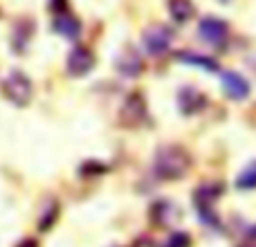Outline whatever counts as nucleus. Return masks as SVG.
<instances>
[{"label": "nucleus", "mask_w": 256, "mask_h": 247, "mask_svg": "<svg viewBox=\"0 0 256 247\" xmlns=\"http://www.w3.org/2000/svg\"><path fill=\"white\" fill-rule=\"evenodd\" d=\"M66 4H68V0H52V9H54L56 14L66 12Z\"/></svg>", "instance_id": "obj_20"}, {"label": "nucleus", "mask_w": 256, "mask_h": 247, "mask_svg": "<svg viewBox=\"0 0 256 247\" xmlns=\"http://www.w3.org/2000/svg\"><path fill=\"white\" fill-rule=\"evenodd\" d=\"M108 166L102 162H86L84 166H81V173L84 176H97V173H106Z\"/></svg>", "instance_id": "obj_19"}, {"label": "nucleus", "mask_w": 256, "mask_h": 247, "mask_svg": "<svg viewBox=\"0 0 256 247\" xmlns=\"http://www.w3.org/2000/svg\"><path fill=\"white\" fill-rule=\"evenodd\" d=\"M171 40H173V32L168 30L166 25H153L142 36L144 50L150 56H162V54H166L168 48H171Z\"/></svg>", "instance_id": "obj_5"}, {"label": "nucleus", "mask_w": 256, "mask_h": 247, "mask_svg": "<svg viewBox=\"0 0 256 247\" xmlns=\"http://www.w3.org/2000/svg\"><path fill=\"white\" fill-rule=\"evenodd\" d=\"M166 7H168V14H171V18L176 22H186V20H191L194 18V14H196V7H194V2L191 0H168L166 2Z\"/></svg>", "instance_id": "obj_13"}, {"label": "nucleus", "mask_w": 256, "mask_h": 247, "mask_svg": "<svg viewBox=\"0 0 256 247\" xmlns=\"http://www.w3.org/2000/svg\"><path fill=\"white\" fill-rule=\"evenodd\" d=\"M115 68L122 76H126V79H135V76H140L142 72H144V61H142V56L132 48H124L120 54H117Z\"/></svg>", "instance_id": "obj_8"}, {"label": "nucleus", "mask_w": 256, "mask_h": 247, "mask_svg": "<svg viewBox=\"0 0 256 247\" xmlns=\"http://www.w3.org/2000/svg\"><path fill=\"white\" fill-rule=\"evenodd\" d=\"M148 122V108L142 92H130L120 110V124L126 128H137Z\"/></svg>", "instance_id": "obj_4"}, {"label": "nucleus", "mask_w": 256, "mask_h": 247, "mask_svg": "<svg viewBox=\"0 0 256 247\" xmlns=\"http://www.w3.org/2000/svg\"><path fill=\"white\" fill-rule=\"evenodd\" d=\"M204 106H207V97L200 90L191 88V86L180 88V92H178V108H180L182 115H196Z\"/></svg>", "instance_id": "obj_9"}, {"label": "nucleus", "mask_w": 256, "mask_h": 247, "mask_svg": "<svg viewBox=\"0 0 256 247\" xmlns=\"http://www.w3.org/2000/svg\"><path fill=\"white\" fill-rule=\"evenodd\" d=\"M191 155L182 146H162L155 155L153 173L164 182H176L189 173Z\"/></svg>", "instance_id": "obj_1"}, {"label": "nucleus", "mask_w": 256, "mask_h": 247, "mask_svg": "<svg viewBox=\"0 0 256 247\" xmlns=\"http://www.w3.org/2000/svg\"><path fill=\"white\" fill-rule=\"evenodd\" d=\"M32 32H34V25H32V20H20L16 22V30H14V50L16 52H22V50L27 48V43H30L32 38Z\"/></svg>", "instance_id": "obj_15"}, {"label": "nucleus", "mask_w": 256, "mask_h": 247, "mask_svg": "<svg viewBox=\"0 0 256 247\" xmlns=\"http://www.w3.org/2000/svg\"><path fill=\"white\" fill-rule=\"evenodd\" d=\"M2 94L14 106H27V104L32 102V94H34L30 76L22 74V72H12V74H7L2 81Z\"/></svg>", "instance_id": "obj_3"}, {"label": "nucleus", "mask_w": 256, "mask_h": 247, "mask_svg": "<svg viewBox=\"0 0 256 247\" xmlns=\"http://www.w3.org/2000/svg\"><path fill=\"white\" fill-rule=\"evenodd\" d=\"M54 32L61 34L63 38H76V36L81 34V22H79V18L72 16V14L61 12L54 18Z\"/></svg>", "instance_id": "obj_12"}, {"label": "nucleus", "mask_w": 256, "mask_h": 247, "mask_svg": "<svg viewBox=\"0 0 256 247\" xmlns=\"http://www.w3.org/2000/svg\"><path fill=\"white\" fill-rule=\"evenodd\" d=\"M222 90L227 92V97L234 99V102H240V99L250 97V81L245 79L238 72H225L222 74Z\"/></svg>", "instance_id": "obj_11"}, {"label": "nucleus", "mask_w": 256, "mask_h": 247, "mask_svg": "<svg viewBox=\"0 0 256 247\" xmlns=\"http://www.w3.org/2000/svg\"><path fill=\"white\" fill-rule=\"evenodd\" d=\"M198 36L214 48H222V43L227 40V22L214 16L202 18L198 25Z\"/></svg>", "instance_id": "obj_7"}, {"label": "nucleus", "mask_w": 256, "mask_h": 247, "mask_svg": "<svg viewBox=\"0 0 256 247\" xmlns=\"http://www.w3.org/2000/svg\"><path fill=\"white\" fill-rule=\"evenodd\" d=\"M18 247H38V243H36L34 238H25V240H22V243L18 245Z\"/></svg>", "instance_id": "obj_22"}, {"label": "nucleus", "mask_w": 256, "mask_h": 247, "mask_svg": "<svg viewBox=\"0 0 256 247\" xmlns=\"http://www.w3.org/2000/svg\"><path fill=\"white\" fill-rule=\"evenodd\" d=\"M236 186H238L240 191L256 189V160H254V162H250L248 166L238 173V178H236Z\"/></svg>", "instance_id": "obj_16"}, {"label": "nucleus", "mask_w": 256, "mask_h": 247, "mask_svg": "<svg viewBox=\"0 0 256 247\" xmlns=\"http://www.w3.org/2000/svg\"><path fill=\"white\" fill-rule=\"evenodd\" d=\"M56 218H58V204L56 202H50L48 204V212L40 216V220H38V230L40 232H48L50 227L56 222Z\"/></svg>", "instance_id": "obj_17"}, {"label": "nucleus", "mask_w": 256, "mask_h": 247, "mask_svg": "<svg viewBox=\"0 0 256 247\" xmlns=\"http://www.w3.org/2000/svg\"><path fill=\"white\" fill-rule=\"evenodd\" d=\"M220 2H227V0H220Z\"/></svg>", "instance_id": "obj_23"}, {"label": "nucleus", "mask_w": 256, "mask_h": 247, "mask_svg": "<svg viewBox=\"0 0 256 247\" xmlns=\"http://www.w3.org/2000/svg\"><path fill=\"white\" fill-rule=\"evenodd\" d=\"M178 61L186 63V66H196V68H202V70L209 72H218V63L209 56H202V54H196V52H178L176 54Z\"/></svg>", "instance_id": "obj_14"}, {"label": "nucleus", "mask_w": 256, "mask_h": 247, "mask_svg": "<svg viewBox=\"0 0 256 247\" xmlns=\"http://www.w3.org/2000/svg\"><path fill=\"white\" fill-rule=\"evenodd\" d=\"M94 52L90 48H86V45H76L74 50H72L70 54H68V74L70 76H86L90 70L94 68Z\"/></svg>", "instance_id": "obj_6"}, {"label": "nucleus", "mask_w": 256, "mask_h": 247, "mask_svg": "<svg viewBox=\"0 0 256 247\" xmlns=\"http://www.w3.org/2000/svg\"><path fill=\"white\" fill-rule=\"evenodd\" d=\"M162 247H191V236L184 232H176V234L168 236Z\"/></svg>", "instance_id": "obj_18"}, {"label": "nucleus", "mask_w": 256, "mask_h": 247, "mask_svg": "<svg viewBox=\"0 0 256 247\" xmlns=\"http://www.w3.org/2000/svg\"><path fill=\"white\" fill-rule=\"evenodd\" d=\"M222 196V186L220 184H200L194 194V204L196 212L200 214L204 225L214 227V230H222L220 227V218L216 214V200Z\"/></svg>", "instance_id": "obj_2"}, {"label": "nucleus", "mask_w": 256, "mask_h": 247, "mask_svg": "<svg viewBox=\"0 0 256 247\" xmlns=\"http://www.w3.org/2000/svg\"><path fill=\"white\" fill-rule=\"evenodd\" d=\"M132 247H155V245L150 238H137L135 243H132Z\"/></svg>", "instance_id": "obj_21"}, {"label": "nucleus", "mask_w": 256, "mask_h": 247, "mask_svg": "<svg viewBox=\"0 0 256 247\" xmlns=\"http://www.w3.org/2000/svg\"><path fill=\"white\" fill-rule=\"evenodd\" d=\"M148 216L158 227H171L180 220V209L173 202H168V200H158L148 209Z\"/></svg>", "instance_id": "obj_10"}]
</instances>
